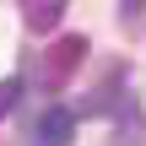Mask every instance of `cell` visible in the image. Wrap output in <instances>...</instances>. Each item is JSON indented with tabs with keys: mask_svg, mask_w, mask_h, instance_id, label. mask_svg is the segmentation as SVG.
Wrapping results in <instances>:
<instances>
[{
	"mask_svg": "<svg viewBox=\"0 0 146 146\" xmlns=\"http://www.w3.org/2000/svg\"><path fill=\"white\" fill-rule=\"evenodd\" d=\"M81 60H87V38H81V33L54 38V43H49V54H43V87H49V92H65V87H70V76L81 70Z\"/></svg>",
	"mask_w": 146,
	"mask_h": 146,
	"instance_id": "1",
	"label": "cell"
},
{
	"mask_svg": "<svg viewBox=\"0 0 146 146\" xmlns=\"http://www.w3.org/2000/svg\"><path fill=\"white\" fill-rule=\"evenodd\" d=\"M16 98H22V81H16V76H5V81H0V119L16 108Z\"/></svg>",
	"mask_w": 146,
	"mask_h": 146,
	"instance_id": "4",
	"label": "cell"
},
{
	"mask_svg": "<svg viewBox=\"0 0 146 146\" xmlns=\"http://www.w3.org/2000/svg\"><path fill=\"white\" fill-rule=\"evenodd\" d=\"M141 11H146V0H119V22H125V27H135Z\"/></svg>",
	"mask_w": 146,
	"mask_h": 146,
	"instance_id": "5",
	"label": "cell"
},
{
	"mask_svg": "<svg viewBox=\"0 0 146 146\" xmlns=\"http://www.w3.org/2000/svg\"><path fill=\"white\" fill-rule=\"evenodd\" d=\"M70 135H76V114L60 108V103H49L43 119H38V141L43 146H70Z\"/></svg>",
	"mask_w": 146,
	"mask_h": 146,
	"instance_id": "3",
	"label": "cell"
},
{
	"mask_svg": "<svg viewBox=\"0 0 146 146\" xmlns=\"http://www.w3.org/2000/svg\"><path fill=\"white\" fill-rule=\"evenodd\" d=\"M16 5H22V27L38 33V38H49L65 22V0H16Z\"/></svg>",
	"mask_w": 146,
	"mask_h": 146,
	"instance_id": "2",
	"label": "cell"
}]
</instances>
